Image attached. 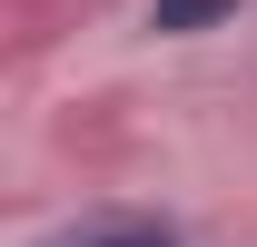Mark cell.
Here are the masks:
<instances>
[{"mask_svg":"<svg viewBox=\"0 0 257 247\" xmlns=\"http://www.w3.org/2000/svg\"><path fill=\"white\" fill-rule=\"evenodd\" d=\"M60 247H178L168 227H139V217H99V227H69Z\"/></svg>","mask_w":257,"mask_h":247,"instance_id":"1","label":"cell"},{"mask_svg":"<svg viewBox=\"0 0 257 247\" xmlns=\"http://www.w3.org/2000/svg\"><path fill=\"white\" fill-rule=\"evenodd\" d=\"M227 10H237V0H159V30H208Z\"/></svg>","mask_w":257,"mask_h":247,"instance_id":"2","label":"cell"}]
</instances>
